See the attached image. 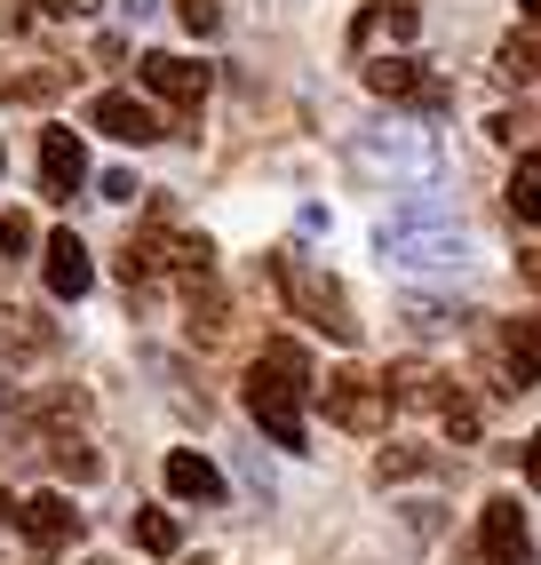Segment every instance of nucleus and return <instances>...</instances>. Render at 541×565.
Masks as SVG:
<instances>
[{
    "mask_svg": "<svg viewBox=\"0 0 541 565\" xmlns=\"http://www.w3.org/2000/svg\"><path fill=\"white\" fill-rule=\"evenodd\" d=\"M303 398H311V351L287 343V334H270L263 359L247 366V414L263 423V438H270V446H287V455H303V446H311Z\"/></svg>",
    "mask_w": 541,
    "mask_h": 565,
    "instance_id": "1",
    "label": "nucleus"
},
{
    "mask_svg": "<svg viewBox=\"0 0 541 565\" xmlns=\"http://www.w3.org/2000/svg\"><path fill=\"white\" fill-rule=\"evenodd\" d=\"M382 263H399V271H478V239L454 223L446 200H414L382 223Z\"/></svg>",
    "mask_w": 541,
    "mask_h": 565,
    "instance_id": "2",
    "label": "nucleus"
},
{
    "mask_svg": "<svg viewBox=\"0 0 541 565\" xmlns=\"http://www.w3.org/2000/svg\"><path fill=\"white\" fill-rule=\"evenodd\" d=\"M270 279H279V295H287V311L295 319H311L327 343H359V319H351V295H342L319 263H303V255H279L270 263Z\"/></svg>",
    "mask_w": 541,
    "mask_h": 565,
    "instance_id": "3",
    "label": "nucleus"
},
{
    "mask_svg": "<svg viewBox=\"0 0 541 565\" xmlns=\"http://www.w3.org/2000/svg\"><path fill=\"white\" fill-rule=\"evenodd\" d=\"M351 152H359L367 175H391V183H438V168H446L431 128H367Z\"/></svg>",
    "mask_w": 541,
    "mask_h": 565,
    "instance_id": "4",
    "label": "nucleus"
},
{
    "mask_svg": "<svg viewBox=\"0 0 541 565\" xmlns=\"http://www.w3.org/2000/svg\"><path fill=\"white\" fill-rule=\"evenodd\" d=\"M319 398H327V423H335V430H351V438H374L382 423H391L382 374H359V366H342V374H327V383H319Z\"/></svg>",
    "mask_w": 541,
    "mask_h": 565,
    "instance_id": "5",
    "label": "nucleus"
},
{
    "mask_svg": "<svg viewBox=\"0 0 541 565\" xmlns=\"http://www.w3.org/2000/svg\"><path fill=\"white\" fill-rule=\"evenodd\" d=\"M470 565H533V542H526V510H518V494H494V502L478 510Z\"/></svg>",
    "mask_w": 541,
    "mask_h": 565,
    "instance_id": "6",
    "label": "nucleus"
},
{
    "mask_svg": "<svg viewBox=\"0 0 541 565\" xmlns=\"http://www.w3.org/2000/svg\"><path fill=\"white\" fill-rule=\"evenodd\" d=\"M367 88L391 96V104H422V111H446L454 88L438 81V72H422V56H374L367 64Z\"/></svg>",
    "mask_w": 541,
    "mask_h": 565,
    "instance_id": "7",
    "label": "nucleus"
},
{
    "mask_svg": "<svg viewBox=\"0 0 541 565\" xmlns=\"http://www.w3.org/2000/svg\"><path fill=\"white\" fill-rule=\"evenodd\" d=\"M136 72H144V88L160 96V104H176V111H200V104H208V88H215V72H208V64L168 56V49H160V56H144Z\"/></svg>",
    "mask_w": 541,
    "mask_h": 565,
    "instance_id": "8",
    "label": "nucleus"
},
{
    "mask_svg": "<svg viewBox=\"0 0 541 565\" xmlns=\"http://www.w3.org/2000/svg\"><path fill=\"white\" fill-rule=\"evenodd\" d=\"M17 525H24L32 557H56V550L81 542V510H72V494H32V502H17Z\"/></svg>",
    "mask_w": 541,
    "mask_h": 565,
    "instance_id": "9",
    "label": "nucleus"
},
{
    "mask_svg": "<svg viewBox=\"0 0 541 565\" xmlns=\"http://www.w3.org/2000/svg\"><path fill=\"white\" fill-rule=\"evenodd\" d=\"M41 279H49L56 303H81V295L96 287V263H88V247L72 239V232H49V247H41Z\"/></svg>",
    "mask_w": 541,
    "mask_h": 565,
    "instance_id": "10",
    "label": "nucleus"
},
{
    "mask_svg": "<svg viewBox=\"0 0 541 565\" xmlns=\"http://www.w3.org/2000/svg\"><path fill=\"white\" fill-rule=\"evenodd\" d=\"M88 183V152L72 128H41V200H72Z\"/></svg>",
    "mask_w": 541,
    "mask_h": 565,
    "instance_id": "11",
    "label": "nucleus"
},
{
    "mask_svg": "<svg viewBox=\"0 0 541 565\" xmlns=\"http://www.w3.org/2000/svg\"><path fill=\"white\" fill-rule=\"evenodd\" d=\"M88 128H104L112 143H160V136H168V128H160V111H151L144 96H120V88H112V96H96Z\"/></svg>",
    "mask_w": 541,
    "mask_h": 565,
    "instance_id": "12",
    "label": "nucleus"
},
{
    "mask_svg": "<svg viewBox=\"0 0 541 565\" xmlns=\"http://www.w3.org/2000/svg\"><path fill=\"white\" fill-rule=\"evenodd\" d=\"M501 391H541V311L501 327Z\"/></svg>",
    "mask_w": 541,
    "mask_h": 565,
    "instance_id": "13",
    "label": "nucleus"
},
{
    "mask_svg": "<svg viewBox=\"0 0 541 565\" xmlns=\"http://www.w3.org/2000/svg\"><path fill=\"white\" fill-rule=\"evenodd\" d=\"M160 478H168V494H176V502H200V510L223 502V470H215L208 455H191V446H176V455L160 462Z\"/></svg>",
    "mask_w": 541,
    "mask_h": 565,
    "instance_id": "14",
    "label": "nucleus"
},
{
    "mask_svg": "<svg viewBox=\"0 0 541 565\" xmlns=\"http://www.w3.org/2000/svg\"><path fill=\"white\" fill-rule=\"evenodd\" d=\"M41 455H49L64 478H81V486H88V478H104V455H96L81 430H64V423H41Z\"/></svg>",
    "mask_w": 541,
    "mask_h": 565,
    "instance_id": "15",
    "label": "nucleus"
},
{
    "mask_svg": "<svg viewBox=\"0 0 541 565\" xmlns=\"http://www.w3.org/2000/svg\"><path fill=\"white\" fill-rule=\"evenodd\" d=\"M382 398H391V406H438L446 398V374L422 366V359H399L391 374H382Z\"/></svg>",
    "mask_w": 541,
    "mask_h": 565,
    "instance_id": "16",
    "label": "nucleus"
},
{
    "mask_svg": "<svg viewBox=\"0 0 541 565\" xmlns=\"http://www.w3.org/2000/svg\"><path fill=\"white\" fill-rule=\"evenodd\" d=\"M183 303H191V343H223V327H231V303H223L215 271H208V279H183Z\"/></svg>",
    "mask_w": 541,
    "mask_h": 565,
    "instance_id": "17",
    "label": "nucleus"
},
{
    "mask_svg": "<svg viewBox=\"0 0 541 565\" xmlns=\"http://www.w3.org/2000/svg\"><path fill=\"white\" fill-rule=\"evenodd\" d=\"M382 32H391V41H414V32H422V9H414V0H382V9H367V17L351 24V49L382 41Z\"/></svg>",
    "mask_w": 541,
    "mask_h": 565,
    "instance_id": "18",
    "label": "nucleus"
},
{
    "mask_svg": "<svg viewBox=\"0 0 541 565\" xmlns=\"http://www.w3.org/2000/svg\"><path fill=\"white\" fill-rule=\"evenodd\" d=\"M56 343V327L49 319H32V311H17V303H0V351L9 359H41Z\"/></svg>",
    "mask_w": 541,
    "mask_h": 565,
    "instance_id": "19",
    "label": "nucleus"
},
{
    "mask_svg": "<svg viewBox=\"0 0 541 565\" xmlns=\"http://www.w3.org/2000/svg\"><path fill=\"white\" fill-rule=\"evenodd\" d=\"M494 72H501V81H518V88H533L541 81V32H510V41L494 49Z\"/></svg>",
    "mask_w": 541,
    "mask_h": 565,
    "instance_id": "20",
    "label": "nucleus"
},
{
    "mask_svg": "<svg viewBox=\"0 0 541 565\" xmlns=\"http://www.w3.org/2000/svg\"><path fill=\"white\" fill-rule=\"evenodd\" d=\"M399 319H406L414 334H462V319H470V311H462V303H438V295H406Z\"/></svg>",
    "mask_w": 541,
    "mask_h": 565,
    "instance_id": "21",
    "label": "nucleus"
},
{
    "mask_svg": "<svg viewBox=\"0 0 541 565\" xmlns=\"http://www.w3.org/2000/svg\"><path fill=\"white\" fill-rule=\"evenodd\" d=\"M128 534H136L144 557H176V550H183V525H176L168 510H136V518H128Z\"/></svg>",
    "mask_w": 541,
    "mask_h": 565,
    "instance_id": "22",
    "label": "nucleus"
},
{
    "mask_svg": "<svg viewBox=\"0 0 541 565\" xmlns=\"http://www.w3.org/2000/svg\"><path fill=\"white\" fill-rule=\"evenodd\" d=\"M431 470H446V455H431V446H382V455H374L382 486H391V478H431Z\"/></svg>",
    "mask_w": 541,
    "mask_h": 565,
    "instance_id": "23",
    "label": "nucleus"
},
{
    "mask_svg": "<svg viewBox=\"0 0 541 565\" xmlns=\"http://www.w3.org/2000/svg\"><path fill=\"white\" fill-rule=\"evenodd\" d=\"M160 263H168V247L144 232V239H128V247H120V279H128V287H151V279H160Z\"/></svg>",
    "mask_w": 541,
    "mask_h": 565,
    "instance_id": "24",
    "label": "nucleus"
},
{
    "mask_svg": "<svg viewBox=\"0 0 541 565\" xmlns=\"http://www.w3.org/2000/svg\"><path fill=\"white\" fill-rule=\"evenodd\" d=\"M64 88V64L56 72H9V64H0V96H24V104H49Z\"/></svg>",
    "mask_w": 541,
    "mask_h": 565,
    "instance_id": "25",
    "label": "nucleus"
},
{
    "mask_svg": "<svg viewBox=\"0 0 541 565\" xmlns=\"http://www.w3.org/2000/svg\"><path fill=\"white\" fill-rule=\"evenodd\" d=\"M438 423H446V438H454V446H478V398L446 391V398H438Z\"/></svg>",
    "mask_w": 541,
    "mask_h": 565,
    "instance_id": "26",
    "label": "nucleus"
},
{
    "mask_svg": "<svg viewBox=\"0 0 541 565\" xmlns=\"http://www.w3.org/2000/svg\"><path fill=\"white\" fill-rule=\"evenodd\" d=\"M510 207H518L526 223H541V152L518 160V175H510Z\"/></svg>",
    "mask_w": 541,
    "mask_h": 565,
    "instance_id": "27",
    "label": "nucleus"
},
{
    "mask_svg": "<svg viewBox=\"0 0 541 565\" xmlns=\"http://www.w3.org/2000/svg\"><path fill=\"white\" fill-rule=\"evenodd\" d=\"M176 17L200 32V41H208V32H223V9H215V0H176Z\"/></svg>",
    "mask_w": 541,
    "mask_h": 565,
    "instance_id": "28",
    "label": "nucleus"
},
{
    "mask_svg": "<svg viewBox=\"0 0 541 565\" xmlns=\"http://www.w3.org/2000/svg\"><path fill=\"white\" fill-rule=\"evenodd\" d=\"M136 192H144V183H136L128 168H104V183H96V200H112V207H128Z\"/></svg>",
    "mask_w": 541,
    "mask_h": 565,
    "instance_id": "29",
    "label": "nucleus"
},
{
    "mask_svg": "<svg viewBox=\"0 0 541 565\" xmlns=\"http://www.w3.org/2000/svg\"><path fill=\"white\" fill-rule=\"evenodd\" d=\"M0 255H32V215H0Z\"/></svg>",
    "mask_w": 541,
    "mask_h": 565,
    "instance_id": "30",
    "label": "nucleus"
},
{
    "mask_svg": "<svg viewBox=\"0 0 541 565\" xmlns=\"http://www.w3.org/2000/svg\"><path fill=\"white\" fill-rule=\"evenodd\" d=\"M49 17H96V0H41Z\"/></svg>",
    "mask_w": 541,
    "mask_h": 565,
    "instance_id": "31",
    "label": "nucleus"
},
{
    "mask_svg": "<svg viewBox=\"0 0 541 565\" xmlns=\"http://www.w3.org/2000/svg\"><path fill=\"white\" fill-rule=\"evenodd\" d=\"M526 478H533V486H541V430H533V438H526Z\"/></svg>",
    "mask_w": 541,
    "mask_h": 565,
    "instance_id": "32",
    "label": "nucleus"
},
{
    "mask_svg": "<svg viewBox=\"0 0 541 565\" xmlns=\"http://www.w3.org/2000/svg\"><path fill=\"white\" fill-rule=\"evenodd\" d=\"M151 9H160V0H120V17H136V24H144Z\"/></svg>",
    "mask_w": 541,
    "mask_h": 565,
    "instance_id": "33",
    "label": "nucleus"
},
{
    "mask_svg": "<svg viewBox=\"0 0 541 565\" xmlns=\"http://www.w3.org/2000/svg\"><path fill=\"white\" fill-rule=\"evenodd\" d=\"M518 9H526V17H533V32H541V0H518Z\"/></svg>",
    "mask_w": 541,
    "mask_h": 565,
    "instance_id": "34",
    "label": "nucleus"
},
{
    "mask_svg": "<svg viewBox=\"0 0 541 565\" xmlns=\"http://www.w3.org/2000/svg\"><path fill=\"white\" fill-rule=\"evenodd\" d=\"M0 518H17V502H9V494H0Z\"/></svg>",
    "mask_w": 541,
    "mask_h": 565,
    "instance_id": "35",
    "label": "nucleus"
},
{
    "mask_svg": "<svg viewBox=\"0 0 541 565\" xmlns=\"http://www.w3.org/2000/svg\"><path fill=\"white\" fill-rule=\"evenodd\" d=\"M96 565H112V557H96Z\"/></svg>",
    "mask_w": 541,
    "mask_h": 565,
    "instance_id": "36",
    "label": "nucleus"
}]
</instances>
